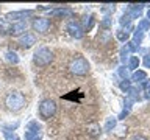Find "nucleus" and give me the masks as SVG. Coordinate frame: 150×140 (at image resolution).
<instances>
[{
	"instance_id": "aec40b11",
	"label": "nucleus",
	"mask_w": 150,
	"mask_h": 140,
	"mask_svg": "<svg viewBox=\"0 0 150 140\" xmlns=\"http://www.w3.org/2000/svg\"><path fill=\"white\" fill-rule=\"evenodd\" d=\"M42 132H31V131H25V140H41Z\"/></svg>"
},
{
	"instance_id": "0eeeda50",
	"label": "nucleus",
	"mask_w": 150,
	"mask_h": 140,
	"mask_svg": "<svg viewBox=\"0 0 150 140\" xmlns=\"http://www.w3.org/2000/svg\"><path fill=\"white\" fill-rule=\"evenodd\" d=\"M33 14V9H21V11H9L6 14V20L11 22H21L25 20L27 17H30Z\"/></svg>"
},
{
	"instance_id": "a211bd4d",
	"label": "nucleus",
	"mask_w": 150,
	"mask_h": 140,
	"mask_svg": "<svg viewBox=\"0 0 150 140\" xmlns=\"http://www.w3.org/2000/svg\"><path fill=\"white\" fill-rule=\"evenodd\" d=\"M119 23H120L122 27H125V31L127 33H128V30H131V27H133V25H131V19L128 16H122L119 19Z\"/></svg>"
},
{
	"instance_id": "473e14b6",
	"label": "nucleus",
	"mask_w": 150,
	"mask_h": 140,
	"mask_svg": "<svg viewBox=\"0 0 150 140\" xmlns=\"http://www.w3.org/2000/svg\"><path fill=\"white\" fill-rule=\"evenodd\" d=\"M145 97L150 98V84H147V89H145Z\"/></svg>"
},
{
	"instance_id": "9b49d317",
	"label": "nucleus",
	"mask_w": 150,
	"mask_h": 140,
	"mask_svg": "<svg viewBox=\"0 0 150 140\" xmlns=\"http://www.w3.org/2000/svg\"><path fill=\"white\" fill-rule=\"evenodd\" d=\"M142 6L144 5L142 3H139V5H130V8H128V16L130 19H136V17H139L141 16V13H142Z\"/></svg>"
},
{
	"instance_id": "a878e982",
	"label": "nucleus",
	"mask_w": 150,
	"mask_h": 140,
	"mask_svg": "<svg viewBox=\"0 0 150 140\" xmlns=\"http://www.w3.org/2000/svg\"><path fill=\"white\" fill-rule=\"evenodd\" d=\"M130 87H131V81H128V79H122V83H120V89H122V90L127 93L130 90Z\"/></svg>"
},
{
	"instance_id": "6e6552de",
	"label": "nucleus",
	"mask_w": 150,
	"mask_h": 140,
	"mask_svg": "<svg viewBox=\"0 0 150 140\" xmlns=\"http://www.w3.org/2000/svg\"><path fill=\"white\" fill-rule=\"evenodd\" d=\"M17 44L22 47V48H30L36 44V36L33 33H23L22 36H19Z\"/></svg>"
},
{
	"instance_id": "b1692460",
	"label": "nucleus",
	"mask_w": 150,
	"mask_h": 140,
	"mask_svg": "<svg viewBox=\"0 0 150 140\" xmlns=\"http://www.w3.org/2000/svg\"><path fill=\"white\" fill-rule=\"evenodd\" d=\"M138 30L139 31H149L150 30V22L147 19H142V20H139L138 23Z\"/></svg>"
},
{
	"instance_id": "f3484780",
	"label": "nucleus",
	"mask_w": 150,
	"mask_h": 140,
	"mask_svg": "<svg viewBox=\"0 0 150 140\" xmlns=\"http://www.w3.org/2000/svg\"><path fill=\"white\" fill-rule=\"evenodd\" d=\"M139 62H141V61H139L138 56H130V59H128V67H127V69L134 70V72H136V70H138V67H139Z\"/></svg>"
},
{
	"instance_id": "393cba45",
	"label": "nucleus",
	"mask_w": 150,
	"mask_h": 140,
	"mask_svg": "<svg viewBox=\"0 0 150 140\" xmlns=\"http://www.w3.org/2000/svg\"><path fill=\"white\" fill-rule=\"evenodd\" d=\"M8 30H9V25H8L6 19H0V33L5 34V33H8Z\"/></svg>"
},
{
	"instance_id": "7ed1b4c3",
	"label": "nucleus",
	"mask_w": 150,
	"mask_h": 140,
	"mask_svg": "<svg viewBox=\"0 0 150 140\" xmlns=\"http://www.w3.org/2000/svg\"><path fill=\"white\" fill-rule=\"evenodd\" d=\"M69 70L72 75H77V76H84L89 72V62L86 58L83 56H77L69 62Z\"/></svg>"
},
{
	"instance_id": "9d476101",
	"label": "nucleus",
	"mask_w": 150,
	"mask_h": 140,
	"mask_svg": "<svg viewBox=\"0 0 150 140\" xmlns=\"http://www.w3.org/2000/svg\"><path fill=\"white\" fill-rule=\"evenodd\" d=\"M50 16H61V17H70L74 14V11L67 6H63V8H55V9H50L49 11Z\"/></svg>"
},
{
	"instance_id": "f704fd0d",
	"label": "nucleus",
	"mask_w": 150,
	"mask_h": 140,
	"mask_svg": "<svg viewBox=\"0 0 150 140\" xmlns=\"http://www.w3.org/2000/svg\"><path fill=\"white\" fill-rule=\"evenodd\" d=\"M147 20L150 22V9H149V11H147Z\"/></svg>"
},
{
	"instance_id": "4468645a",
	"label": "nucleus",
	"mask_w": 150,
	"mask_h": 140,
	"mask_svg": "<svg viewBox=\"0 0 150 140\" xmlns=\"http://www.w3.org/2000/svg\"><path fill=\"white\" fill-rule=\"evenodd\" d=\"M102 132V129H100V126H98L97 123H91V125H88V134L89 135H92V137H97L98 134Z\"/></svg>"
},
{
	"instance_id": "4be33fe9",
	"label": "nucleus",
	"mask_w": 150,
	"mask_h": 140,
	"mask_svg": "<svg viewBox=\"0 0 150 140\" xmlns=\"http://www.w3.org/2000/svg\"><path fill=\"white\" fill-rule=\"evenodd\" d=\"M2 132H3V137H5V140H21V139H19V135H17L16 132H13V131L3 129Z\"/></svg>"
},
{
	"instance_id": "bb28decb",
	"label": "nucleus",
	"mask_w": 150,
	"mask_h": 140,
	"mask_svg": "<svg viewBox=\"0 0 150 140\" xmlns=\"http://www.w3.org/2000/svg\"><path fill=\"white\" fill-rule=\"evenodd\" d=\"M119 75H120V78L122 79H128V70H127V67H119Z\"/></svg>"
},
{
	"instance_id": "5701e85b",
	"label": "nucleus",
	"mask_w": 150,
	"mask_h": 140,
	"mask_svg": "<svg viewBox=\"0 0 150 140\" xmlns=\"http://www.w3.org/2000/svg\"><path fill=\"white\" fill-rule=\"evenodd\" d=\"M142 37H144L142 31H139L138 28H136V31H134V34H133V41H131V42H133L134 45H138V47H139V44L142 42Z\"/></svg>"
},
{
	"instance_id": "ddd939ff",
	"label": "nucleus",
	"mask_w": 150,
	"mask_h": 140,
	"mask_svg": "<svg viewBox=\"0 0 150 140\" xmlns=\"http://www.w3.org/2000/svg\"><path fill=\"white\" fill-rule=\"evenodd\" d=\"M145 78H147V73H145L144 70H136V72L131 75V81H134V83H144Z\"/></svg>"
},
{
	"instance_id": "cd10ccee",
	"label": "nucleus",
	"mask_w": 150,
	"mask_h": 140,
	"mask_svg": "<svg viewBox=\"0 0 150 140\" xmlns=\"http://www.w3.org/2000/svg\"><path fill=\"white\" fill-rule=\"evenodd\" d=\"M100 25H102L103 28H110V27H111V19H110V16H106L105 19H103V20L100 22Z\"/></svg>"
},
{
	"instance_id": "f8f14e48",
	"label": "nucleus",
	"mask_w": 150,
	"mask_h": 140,
	"mask_svg": "<svg viewBox=\"0 0 150 140\" xmlns=\"http://www.w3.org/2000/svg\"><path fill=\"white\" fill-rule=\"evenodd\" d=\"M92 23H94V16L92 14H84V16L81 17V28L83 30H91L92 28Z\"/></svg>"
},
{
	"instance_id": "72a5a7b5",
	"label": "nucleus",
	"mask_w": 150,
	"mask_h": 140,
	"mask_svg": "<svg viewBox=\"0 0 150 140\" xmlns=\"http://www.w3.org/2000/svg\"><path fill=\"white\" fill-rule=\"evenodd\" d=\"M133 140H147V139H145L144 135H138V137H134Z\"/></svg>"
},
{
	"instance_id": "2eb2a0df",
	"label": "nucleus",
	"mask_w": 150,
	"mask_h": 140,
	"mask_svg": "<svg viewBox=\"0 0 150 140\" xmlns=\"http://www.w3.org/2000/svg\"><path fill=\"white\" fill-rule=\"evenodd\" d=\"M41 125L38 123V120H31L27 123V131H31V132H41Z\"/></svg>"
},
{
	"instance_id": "6ab92c4d",
	"label": "nucleus",
	"mask_w": 150,
	"mask_h": 140,
	"mask_svg": "<svg viewBox=\"0 0 150 140\" xmlns=\"http://www.w3.org/2000/svg\"><path fill=\"white\" fill-rule=\"evenodd\" d=\"M116 125H117V118L116 117H110V118L106 120V123H105V131L110 132V131H112L116 128Z\"/></svg>"
},
{
	"instance_id": "20e7f679",
	"label": "nucleus",
	"mask_w": 150,
	"mask_h": 140,
	"mask_svg": "<svg viewBox=\"0 0 150 140\" xmlns=\"http://www.w3.org/2000/svg\"><path fill=\"white\" fill-rule=\"evenodd\" d=\"M56 114V103L50 98H45L39 103V117L42 120H49Z\"/></svg>"
},
{
	"instance_id": "2f4dec72",
	"label": "nucleus",
	"mask_w": 150,
	"mask_h": 140,
	"mask_svg": "<svg viewBox=\"0 0 150 140\" xmlns=\"http://www.w3.org/2000/svg\"><path fill=\"white\" fill-rule=\"evenodd\" d=\"M128 112H130V109H124V111H122V112H120V115H119V117H117V120H119V118H120V120H124V118H125V117H127V115H128Z\"/></svg>"
},
{
	"instance_id": "dca6fc26",
	"label": "nucleus",
	"mask_w": 150,
	"mask_h": 140,
	"mask_svg": "<svg viewBox=\"0 0 150 140\" xmlns=\"http://www.w3.org/2000/svg\"><path fill=\"white\" fill-rule=\"evenodd\" d=\"M5 59H6L9 64H19V56H17V53H14V51H6V53H5Z\"/></svg>"
},
{
	"instance_id": "f257e3e1",
	"label": "nucleus",
	"mask_w": 150,
	"mask_h": 140,
	"mask_svg": "<svg viewBox=\"0 0 150 140\" xmlns=\"http://www.w3.org/2000/svg\"><path fill=\"white\" fill-rule=\"evenodd\" d=\"M25 104H27V100H25V97H23V93L17 92V90L9 92L8 95L5 97V106H6V109L11 111V112L21 111Z\"/></svg>"
},
{
	"instance_id": "c756f323",
	"label": "nucleus",
	"mask_w": 150,
	"mask_h": 140,
	"mask_svg": "<svg viewBox=\"0 0 150 140\" xmlns=\"http://www.w3.org/2000/svg\"><path fill=\"white\" fill-rule=\"evenodd\" d=\"M19 126V121H14V123H9V125H3V129H8V131H13Z\"/></svg>"
},
{
	"instance_id": "412c9836",
	"label": "nucleus",
	"mask_w": 150,
	"mask_h": 140,
	"mask_svg": "<svg viewBox=\"0 0 150 140\" xmlns=\"http://www.w3.org/2000/svg\"><path fill=\"white\" fill-rule=\"evenodd\" d=\"M116 37H117L120 42H125V41L130 39V33H127L125 30H117V31H116Z\"/></svg>"
},
{
	"instance_id": "39448f33",
	"label": "nucleus",
	"mask_w": 150,
	"mask_h": 140,
	"mask_svg": "<svg viewBox=\"0 0 150 140\" xmlns=\"http://www.w3.org/2000/svg\"><path fill=\"white\" fill-rule=\"evenodd\" d=\"M50 19H47V17H36L35 20H33L31 23V28L35 31L38 33H41V34H44V33H47L50 30Z\"/></svg>"
},
{
	"instance_id": "c85d7f7f",
	"label": "nucleus",
	"mask_w": 150,
	"mask_h": 140,
	"mask_svg": "<svg viewBox=\"0 0 150 140\" xmlns=\"http://www.w3.org/2000/svg\"><path fill=\"white\" fill-rule=\"evenodd\" d=\"M102 13H114V5H103Z\"/></svg>"
},
{
	"instance_id": "1a4fd4ad",
	"label": "nucleus",
	"mask_w": 150,
	"mask_h": 140,
	"mask_svg": "<svg viewBox=\"0 0 150 140\" xmlns=\"http://www.w3.org/2000/svg\"><path fill=\"white\" fill-rule=\"evenodd\" d=\"M27 30V20H21V22H14L13 25H9L8 34L11 36H22Z\"/></svg>"
},
{
	"instance_id": "423d86ee",
	"label": "nucleus",
	"mask_w": 150,
	"mask_h": 140,
	"mask_svg": "<svg viewBox=\"0 0 150 140\" xmlns=\"http://www.w3.org/2000/svg\"><path fill=\"white\" fill-rule=\"evenodd\" d=\"M66 30H67V33L72 37H75V39H81L84 36V30L81 28V25L75 20H69L67 25H66Z\"/></svg>"
},
{
	"instance_id": "f03ea898",
	"label": "nucleus",
	"mask_w": 150,
	"mask_h": 140,
	"mask_svg": "<svg viewBox=\"0 0 150 140\" xmlns=\"http://www.w3.org/2000/svg\"><path fill=\"white\" fill-rule=\"evenodd\" d=\"M52 61H53V51L49 47H39L35 51V55H33V62L36 65H39V67H45Z\"/></svg>"
},
{
	"instance_id": "7c9ffc66",
	"label": "nucleus",
	"mask_w": 150,
	"mask_h": 140,
	"mask_svg": "<svg viewBox=\"0 0 150 140\" xmlns=\"http://www.w3.org/2000/svg\"><path fill=\"white\" fill-rule=\"evenodd\" d=\"M144 65H145V69H150V55L144 56Z\"/></svg>"
}]
</instances>
